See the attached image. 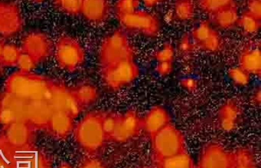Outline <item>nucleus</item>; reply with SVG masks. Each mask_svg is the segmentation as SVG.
Masks as SVG:
<instances>
[{
	"label": "nucleus",
	"mask_w": 261,
	"mask_h": 168,
	"mask_svg": "<svg viewBox=\"0 0 261 168\" xmlns=\"http://www.w3.org/2000/svg\"><path fill=\"white\" fill-rule=\"evenodd\" d=\"M53 81L32 73L17 71L5 82V92L27 102L46 101Z\"/></svg>",
	"instance_id": "1"
},
{
	"label": "nucleus",
	"mask_w": 261,
	"mask_h": 168,
	"mask_svg": "<svg viewBox=\"0 0 261 168\" xmlns=\"http://www.w3.org/2000/svg\"><path fill=\"white\" fill-rule=\"evenodd\" d=\"M103 112L91 111L82 117L74 128V137L77 145L90 155L98 152L107 141L103 131Z\"/></svg>",
	"instance_id": "2"
},
{
	"label": "nucleus",
	"mask_w": 261,
	"mask_h": 168,
	"mask_svg": "<svg viewBox=\"0 0 261 168\" xmlns=\"http://www.w3.org/2000/svg\"><path fill=\"white\" fill-rule=\"evenodd\" d=\"M135 50L123 32L117 30L108 35L102 42L99 59L101 67L125 60H132Z\"/></svg>",
	"instance_id": "3"
},
{
	"label": "nucleus",
	"mask_w": 261,
	"mask_h": 168,
	"mask_svg": "<svg viewBox=\"0 0 261 168\" xmlns=\"http://www.w3.org/2000/svg\"><path fill=\"white\" fill-rule=\"evenodd\" d=\"M150 138L152 151L158 162L186 152L182 134L171 123Z\"/></svg>",
	"instance_id": "4"
},
{
	"label": "nucleus",
	"mask_w": 261,
	"mask_h": 168,
	"mask_svg": "<svg viewBox=\"0 0 261 168\" xmlns=\"http://www.w3.org/2000/svg\"><path fill=\"white\" fill-rule=\"evenodd\" d=\"M0 152L7 158L10 168H51L49 157L33 145L12 149L0 142Z\"/></svg>",
	"instance_id": "5"
},
{
	"label": "nucleus",
	"mask_w": 261,
	"mask_h": 168,
	"mask_svg": "<svg viewBox=\"0 0 261 168\" xmlns=\"http://www.w3.org/2000/svg\"><path fill=\"white\" fill-rule=\"evenodd\" d=\"M140 74L137 64L132 60L117 62L101 67V78L103 84L109 89L116 91L132 83Z\"/></svg>",
	"instance_id": "6"
},
{
	"label": "nucleus",
	"mask_w": 261,
	"mask_h": 168,
	"mask_svg": "<svg viewBox=\"0 0 261 168\" xmlns=\"http://www.w3.org/2000/svg\"><path fill=\"white\" fill-rule=\"evenodd\" d=\"M120 25L132 33L154 37L160 32V22L156 16L144 10H137L128 14H117Z\"/></svg>",
	"instance_id": "7"
},
{
	"label": "nucleus",
	"mask_w": 261,
	"mask_h": 168,
	"mask_svg": "<svg viewBox=\"0 0 261 168\" xmlns=\"http://www.w3.org/2000/svg\"><path fill=\"white\" fill-rule=\"evenodd\" d=\"M56 57L62 69L73 73L83 65L85 53L75 39L69 36H62L56 44Z\"/></svg>",
	"instance_id": "8"
},
{
	"label": "nucleus",
	"mask_w": 261,
	"mask_h": 168,
	"mask_svg": "<svg viewBox=\"0 0 261 168\" xmlns=\"http://www.w3.org/2000/svg\"><path fill=\"white\" fill-rule=\"evenodd\" d=\"M46 102L54 111H60L75 118L82 111V107L76 100L71 88L63 84L53 82Z\"/></svg>",
	"instance_id": "9"
},
{
	"label": "nucleus",
	"mask_w": 261,
	"mask_h": 168,
	"mask_svg": "<svg viewBox=\"0 0 261 168\" xmlns=\"http://www.w3.org/2000/svg\"><path fill=\"white\" fill-rule=\"evenodd\" d=\"M34 130L23 122H16L4 127L0 142L12 149H19L33 145Z\"/></svg>",
	"instance_id": "10"
},
{
	"label": "nucleus",
	"mask_w": 261,
	"mask_h": 168,
	"mask_svg": "<svg viewBox=\"0 0 261 168\" xmlns=\"http://www.w3.org/2000/svg\"><path fill=\"white\" fill-rule=\"evenodd\" d=\"M143 131V117L134 110L119 116L118 125L110 141L124 143L140 135Z\"/></svg>",
	"instance_id": "11"
},
{
	"label": "nucleus",
	"mask_w": 261,
	"mask_h": 168,
	"mask_svg": "<svg viewBox=\"0 0 261 168\" xmlns=\"http://www.w3.org/2000/svg\"><path fill=\"white\" fill-rule=\"evenodd\" d=\"M233 154L218 143H208L200 154L198 168H232Z\"/></svg>",
	"instance_id": "12"
},
{
	"label": "nucleus",
	"mask_w": 261,
	"mask_h": 168,
	"mask_svg": "<svg viewBox=\"0 0 261 168\" xmlns=\"http://www.w3.org/2000/svg\"><path fill=\"white\" fill-rule=\"evenodd\" d=\"M190 37L195 48L201 51L215 53L221 49V37L207 21L200 22L192 30Z\"/></svg>",
	"instance_id": "13"
},
{
	"label": "nucleus",
	"mask_w": 261,
	"mask_h": 168,
	"mask_svg": "<svg viewBox=\"0 0 261 168\" xmlns=\"http://www.w3.org/2000/svg\"><path fill=\"white\" fill-rule=\"evenodd\" d=\"M22 27L19 7L13 3H0V35L9 38L17 34Z\"/></svg>",
	"instance_id": "14"
},
{
	"label": "nucleus",
	"mask_w": 261,
	"mask_h": 168,
	"mask_svg": "<svg viewBox=\"0 0 261 168\" xmlns=\"http://www.w3.org/2000/svg\"><path fill=\"white\" fill-rule=\"evenodd\" d=\"M21 50L31 56L39 64L49 56L51 44L45 34L33 32L27 34L22 39Z\"/></svg>",
	"instance_id": "15"
},
{
	"label": "nucleus",
	"mask_w": 261,
	"mask_h": 168,
	"mask_svg": "<svg viewBox=\"0 0 261 168\" xmlns=\"http://www.w3.org/2000/svg\"><path fill=\"white\" fill-rule=\"evenodd\" d=\"M53 108L46 101H32L27 105V124L36 130H46L53 113Z\"/></svg>",
	"instance_id": "16"
},
{
	"label": "nucleus",
	"mask_w": 261,
	"mask_h": 168,
	"mask_svg": "<svg viewBox=\"0 0 261 168\" xmlns=\"http://www.w3.org/2000/svg\"><path fill=\"white\" fill-rule=\"evenodd\" d=\"M170 124L169 113L163 107H152L143 117V131L149 137L155 135L159 131Z\"/></svg>",
	"instance_id": "17"
},
{
	"label": "nucleus",
	"mask_w": 261,
	"mask_h": 168,
	"mask_svg": "<svg viewBox=\"0 0 261 168\" xmlns=\"http://www.w3.org/2000/svg\"><path fill=\"white\" fill-rule=\"evenodd\" d=\"M239 67L250 76H260L261 55L259 45L256 43L248 44L243 48L239 56Z\"/></svg>",
	"instance_id": "18"
},
{
	"label": "nucleus",
	"mask_w": 261,
	"mask_h": 168,
	"mask_svg": "<svg viewBox=\"0 0 261 168\" xmlns=\"http://www.w3.org/2000/svg\"><path fill=\"white\" fill-rule=\"evenodd\" d=\"M110 10V4L105 0H82L81 14L92 23H101L106 20Z\"/></svg>",
	"instance_id": "19"
},
{
	"label": "nucleus",
	"mask_w": 261,
	"mask_h": 168,
	"mask_svg": "<svg viewBox=\"0 0 261 168\" xmlns=\"http://www.w3.org/2000/svg\"><path fill=\"white\" fill-rule=\"evenodd\" d=\"M241 107L238 102L229 100L218 109V124L223 131H231L236 128L241 116Z\"/></svg>",
	"instance_id": "20"
},
{
	"label": "nucleus",
	"mask_w": 261,
	"mask_h": 168,
	"mask_svg": "<svg viewBox=\"0 0 261 168\" xmlns=\"http://www.w3.org/2000/svg\"><path fill=\"white\" fill-rule=\"evenodd\" d=\"M74 118L65 113L53 111L47 131L56 138L65 139L74 130Z\"/></svg>",
	"instance_id": "21"
},
{
	"label": "nucleus",
	"mask_w": 261,
	"mask_h": 168,
	"mask_svg": "<svg viewBox=\"0 0 261 168\" xmlns=\"http://www.w3.org/2000/svg\"><path fill=\"white\" fill-rule=\"evenodd\" d=\"M71 90L82 109L93 105L99 97L97 88L90 83L80 84Z\"/></svg>",
	"instance_id": "22"
},
{
	"label": "nucleus",
	"mask_w": 261,
	"mask_h": 168,
	"mask_svg": "<svg viewBox=\"0 0 261 168\" xmlns=\"http://www.w3.org/2000/svg\"><path fill=\"white\" fill-rule=\"evenodd\" d=\"M212 22L222 30L232 28L238 23L239 19L237 4L230 6L218 13L211 16Z\"/></svg>",
	"instance_id": "23"
},
{
	"label": "nucleus",
	"mask_w": 261,
	"mask_h": 168,
	"mask_svg": "<svg viewBox=\"0 0 261 168\" xmlns=\"http://www.w3.org/2000/svg\"><path fill=\"white\" fill-rule=\"evenodd\" d=\"M195 14V4L189 0H179L174 4L173 15L181 21H189Z\"/></svg>",
	"instance_id": "24"
},
{
	"label": "nucleus",
	"mask_w": 261,
	"mask_h": 168,
	"mask_svg": "<svg viewBox=\"0 0 261 168\" xmlns=\"http://www.w3.org/2000/svg\"><path fill=\"white\" fill-rule=\"evenodd\" d=\"M160 168H194L193 161L186 152L159 161Z\"/></svg>",
	"instance_id": "25"
},
{
	"label": "nucleus",
	"mask_w": 261,
	"mask_h": 168,
	"mask_svg": "<svg viewBox=\"0 0 261 168\" xmlns=\"http://www.w3.org/2000/svg\"><path fill=\"white\" fill-rule=\"evenodd\" d=\"M22 50L13 44H4L2 53L0 56V62L3 66H15L17 65L18 60Z\"/></svg>",
	"instance_id": "26"
},
{
	"label": "nucleus",
	"mask_w": 261,
	"mask_h": 168,
	"mask_svg": "<svg viewBox=\"0 0 261 168\" xmlns=\"http://www.w3.org/2000/svg\"><path fill=\"white\" fill-rule=\"evenodd\" d=\"M234 4L236 3L232 0H201L198 2V6L204 13L211 16Z\"/></svg>",
	"instance_id": "27"
},
{
	"label": "nucleus",
	"mask_w": 261,
	"mask_h": 168,
	"mask_svg": "<svg viewBox=\"0 0 261 168\" xmlns=\"http://www.w3.org/2000/svg\"><path fill=\"white\" fill-rule=\"evenodd\" d=\"M233 154L232 168H255L254 159L250 151L244 148L237 150Z\"/></svg>",
	"instance_id": "28"
},
{
	"label": "nucleus",
	"mask_w": 261,
	"mask_h": 168,
	"mask_svg": "<svg viewBox=\"0 0 261 168\" xmlns=\"http://www.w3.org/2000/svg\"><path fill=\"white\" fill-rule=\"evenodd\" d=\"M237 25L242 30L244 33L253 34L257 33L261 27V20L256 19L253 16L244 11L239 16Z\"/></svg>",
	"instance_id": "29"
},
{
	"label": "nucleus",
	"mask_w": 261,
	"mask_h": 168,
	"mask_svg": "<svg viewBox=\"0 0 261 168\" xmlns=\"http://www.w3.org/2000/svg\"><path fill=\"white\" fill-rule=\"evenodd\" d=\"M55 5L70 16H79L82 13V0H57L55 1Z\"/></svg>",
	"instance_id": "30"
},
{
	"label": "nucleus",
	"mask_w": 261,
	"mask_h": 168,
	"mask_svg": "<svg viewBox=\"0 0 261 168\" xmlns=\"http://www.w3.org/2000/svg\"><path fill=\"white\" fill-rule=\"evenodd\" d=\"M119 116L120 114H117V113L103 112L102 124H103V131L108 140H111L113 134L115 132L116 128L118 125Z\"/></svg>",
	"instance_id": "31"
},
{
	"label": "nucleus",
	"mask_w": 261,
	"mask_h": 168,
	"mask_svg": "<svg viewBox=\"0 0 261 168\" xmlns=\"http://www.w3.org/2000/svg\"><path fill=\"white\" fill-rule=\"evenodd\" d=\"M227 75L232 82L238 86H245L250 82V75L239 66L230 68Z\"/></svg>",
	"instance_id": "32"
},
{
	"label": "nucleus",
	"mask_w": 261,
	"mask_h": 168,
	"mask_svg": "<svg viewBox=\"0 0 261 168\" xmlns=\"http://www.w3.org/2000/svg\"><path fill=\"white\" fill-rule=\"evenodd\" d=\"M174 56H175V50L172 44L166 43L154 53L153 57L157 62H172Z\"/></svg>",
	"instance_id": "33"
},
{
	"label": "nucleus",
	"mask_w": 261,
	"mask_h": 168,
	"mask_svg": "<svg viewBox=\"0 0 261 168\" xmlns=\"http://www.w3.org/2000/svg\"><path fill=\"white\" fill-rule=\"evenodd\" d=\"M140 2L137 0H120L115 4L116 15L128 14L138 10Z\"/></svg>",
	"instance_id": "34"
},
{
	"label": "nucleus",
	"mask_w": 261,
	"mask_h": 168,
	"mask_svg": "<svg viewBox=\"0 0 261 168\" xmlns=\"http://www.w3.org/2000/svg\"><path fill=\"white\" fill-rule=\"evenodd\" d=\"M193 42L189 35H184L180 39L178 44V50L180 54L185 58H190L195 50Z\"/></svg>",
	"instance_id": "35"
},
{
	"label": "nucleus",
	"mask_w": 261,
	"mask_h": 168,
	"mask_svg": "<svg viewBox=\"0 0 261 168\" xmlns=\"http://www.w3.org/2000/svg\"><path fill=\"white\" fill-rule=\"evenodd\" d=\"M37 65V62L31 56L22 52L16 65L19 67V71L31 73L32 70L34 69Z\"/></svg>",
	"instance_id": "36"
},
{
	"label": "nucleus",
	"mask_w": 261,
	"mask_h": 168,
	"mask_svg": "<svg viewBox=\"0 0 261 168\" xmlns=\"http://www.w3.org/2000/svg\"><path fill=\"white\" fill-rule=\"evenodd\" d=\"M248 14L261 20V2L259 0H250L247 3L246 10Z\"/></svg>",
	"instance_id": "37"
},
{
	"label": "nucleus",
	"mask_w": 261,
	"mask_h": 168,
	"mask_svg": "<svg viewBox=\"0 0 261 168\" xmlns=\"http://www.w3.org/2000/svg\"><path fill=\"white\" fill-rule=\"evenodd\" d=\"M173 62H157L155 65V71L160 76H167L171 74L173 70Z\"/></svg>",
	"instance_id": "38"
},
{
	"label": "nucleus",
	"mask_w": 261,
	"mask_h": 168,
	"mask_svg": "<svg viewBox=\"0 0 261 168\" xmlns=\"http://www.w3.org/2000/svg\"><path fill=\"white\" fill-rule=\"evenodd\" d=\"M79 168H105L103 162L94 157H86L81 163Z\"/></svg>",
	"instance_id": "39"
},
{
	"label": "nucleus",
	"mask_w": 261,
	"mask_h": 168,
	"mask_svg": "<svg viewBox=\"0 0 261 168\" xmlns=\"http://www.w3.org/2000/svg\"><path fill=\"white\" fill-rule=\"evenodd\" d=\"M180 85L187 91H194L198 87V82L192 78H185L180 81Z\"/></svg>",
	"instance_id": "40"
},
{
	"label": "nucleus",
	"mask_w": 261,
	"mask_h": 168,
	"mask_svg": "<svg viewBox=\"0 0 261 168\" xmlns=\"http://www.w3.org/2000/svg\"><path fill=\"white\" fill-rule=\"evenodd\" d=\"M160 4V1H157V0H148V1H144L143 2V5L146 8H153V7H156Z\"/></svg>",
	"instance_id": "41"
},
{
	"label": "nucleus",
	"mask_w": 261,
	"mask_h": 168,
	"mask_svg": "<svg viewBox=\"0 0 261 168\" xmlns=\"http://www.w3.org/2000/svg\"><path fill=\"white\" fill-rule=\"evenodd\" d=\"M0 168H10V163L1 152H0Z\"/></svg>",
	"instance_id": "42"
},
{
	"label": "nucleus",
	"mask_w": 261,
	"mask_h": 168,
	"mask_svg": "<svg viewBox=\"0 0 261 168\" xmlns=\"http://www.w3.org/2000/svg\"><path fill=\"white\" fill-rule=\"evenodd\" d=\"M252 101L254 102L255 105H259V102H260V91L259 89L255 91L254 94L252 95Z\"/></svg>",
	"instance_id": "43"
},
{
	"label": "nucleus",
	"mask_w": 261,
	"mask_h": 168,
	"mask_svg": "<svg viewBox=\"0 0 261 168\" xmlns=\"http://www.w3.org/2000/svg\"><path fill=\"white\" fill-rule=\"evenodd\" d=\"M59 168H71V166H70L69 164H68V163H61L60 166H59Z\"/></svg>",
	"instance_id": "44"
},
{
	"label": "nucleus",
	"mask_w": 261,
	"mask_h": 168,
	"mask_svg": "<svg viewBox=\"0 0 261 168\" xmlns=\"http://www.w3.org/2000/svg\"><path fill=\"white\" fill-rule=\"evenodd\" d=\"M4 42H0V56H1V53H2L3 48H4Z\"/></svg>",
	"instance_id": "45"
},
{
	"label": "nucleus",
	"mask_w": 261,
	"mask_h": 168,
	"mask_svg": "<svg viewBox=\"0 0 261 168\" xmlns=\"http://www.w3.org/2000/svg\"><path fill=\"white\" fill-rule=\"evenodd\" d=\"M3 65H2V63H1V62H0V74H1V73H2V69H3Z\"/></svg>",
	"instance_id": "46"
}]
</instances>
